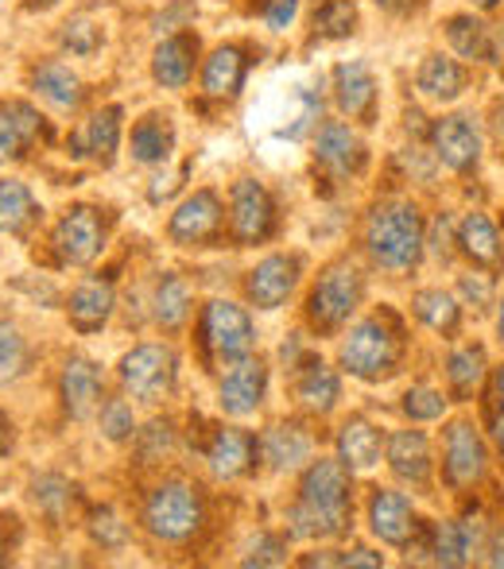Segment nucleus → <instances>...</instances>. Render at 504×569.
I'll list each match as a JSON object with an SVG mask.
<instances>
[{"mask_svg": "<svg viewBox=\"0 0 504 569\" xmlns=\"http://www.w3.org/2000/svg\"><path fill=\"white\" fill-rule=\"evenodd\" d=\"M458 244H462V252H466L474 263H482V268H501V260H504L501 237L485 213H466V218H462Z\"/></svg>", "mask_w": 504, "mask_h": 569, "instance_id": "33", "label": "nucleus"}, {"mask_svg": "<svg viewBox=\"0 0 504 569\" xmlns=\"http://www.w3.org/2000/svg\"><path fill=\"white\" fill-rule=\"evenodd\" d=\"M315 159L323 163V171L334 174V179H354V174L365 167V143L349 124L326 120V124L318 128Z\"/></svg>", "mask_w": 504, "mask_h": 569, "instance_id": "15", "label": "nucleus"}, {"mask_svg": "<svg viewBox=\"0 0 504 569\" xmlns=\"http://www.w3.org/2000/svg\"><path fill=\"white\" fill-rule=\"evenodd\" d=\"M334 101L349 120H369L377 109V78L365 62H338L334 67Z\"/></svg>", "mask_w": 504, "mask_h": 569, "instance_id": "20", "label": "nucleus"}, {"mask_svg": "<svg viewBox=\"0 0 504 569\" xmlns=\"http://www.w3.org/2000/svg\"><path fill=\"white\" fill-rule=\"evenodd\" d=\"M36 140H43V117L28 101H0V163L23 159Z\"/></svg>", "mask_w": 504, "mask_h": 569, "instance_id": "22", "label": "nucleus"}, {"mask_svg": "<svg viewBox=\"0 0 504 569\" xmlns=\"http://www.w3.org/2000/svg\"><path fill=\"white\" fill-rule=\"evenodd\" d=\"M354 519L349 496V465L342 457H318L299 480V500L291 508L295 539H338Z\"/></svg>", "mask_w": 504, "mask_h": 569, "instance_id": "1", "label": "nucleus"}, {"mask_svg": "<svg viewBox=\"0 0 504 569\" xmlns=\"http://www.w3.org/2000/svg\"><path fill=\"white\" fill-rule=\"evenodd\" d=\"M151 315H156V322L164 326V330H179V326L187 322V315H190L187 279L175 276V271H167V276L159 279V287H156V299H151Z\"/></svg>", "mask_w": 504, "mask_h": 569, "instance_id": "34", "label": "nucleus"}, {"mask_svg": "<svg viewBox=\"0 0 504 569\" xmlns=\"http://www.w3.org/2000/svg\"><path fill=\"white\" fill-rule=\"evenodd\" d=\"M419 0H377V8H384L388 16H407Z\"/></svg>", "mask_w": 504, "mask_h": 569, "instance_id": "51", "label": "nucleus"}, {"mask_svg": "<svg viewBox=\"0 0 504 569\" xmlns=\"http://www.w3.org/2000/svg\"><path fill=\"white\" fill-rule=\"evenodd\" d=\"M295 399H299L307 411L330 415L342 399L338 372H334L330 365H323V360H307V365L299 368V380H295Z\"/></svg>", "mask_w": 504, "mask_h": 569, "instance_id": "28", "label": "nucleus"}, {"mask_svg": "<svg viewBox=\"0 0 504 569\" xmlns=\"http://www.w3.org/2000/svg\"><path fill=\"white\" fill-rule=\"evenodd\" d=\"M75 488L67 485L62 477H39L36 485H31V500H36V508L43 511L47 519H62L70 508V500H75Z\"/></svg>", "mask_w": 504, "mask_h": 569, "instance_id": "41", "label": "nucleus"}, {"mask_svg": "<svg viewBox=\"0 0 504 569\" xmlns=\"http://www.w3.org/2000/svg\"><path fill=\"white\" fill-rule=\"evenodd\" d=\"M474 4H477V8H482V12H493V8H497V4H501V0H474Z\"/></svg>", "mask_w": 504, "mask_h": 569, "instance_id": "55", "label": "nucleus"}, {"mask_svg": "<svg viewBox=\"0 0 504 569\" xmlns=\"http://www.w3.org/2000/svg\"><path fill=\"white\" fill-rule=\"evenodd\" d=\"M8 450H12V422L0 415V457H4Z\"/></svg>", "mask_w": 504, "mask_h": 569, "instance_id": "53", "label": "nucleus"}, {"mask_svg": "<svg viewBox=\"0 0 504 569\" xmlns=\"http://www.w3.org/2000/svg\"><path fill=\"white\" fill-rule=\"evenodd\" d=\"M62 47H67L70 54H93L101 47V31L93 28V20L75 16V20L62 23Z\"/></svg>", "mask_w": 504, "mask_h": 569, "instance_id": "45", "label": "nucleus"}, {"mask_svg": "<svg viewBox=\"0 0 504 569\" xmlns=\"http://www.w3.org/2000/svg\"><path fill=\"white\" fill-rule=\"evenodd\" d=\"M446 376H451V388L458 396H474L485 380V349L482 345H462V349L451 352L446 360Z\"/></svg>", "mask_w": 504, "mask_h": 569, "instance_id": "36", "label": "nucleus"}, {"mask_svg": "<svg viewBox=\"0 0 504 569\" xmlns=\"http://www.w3.org/2000/svg\"><path fill=\"white\" fill-rule=\"evenodd\" d=\"M245 70H249V59H245L241 47H218L202 67L206 98H221V101L237 98L245 86Z\"/></svg>", "mask_w": 504, "mask_h": 569, "instance_id": "27", "label": "nucleus"}, {"mask_svg": "<svg viewBox=\"0 0 504 569\" xmlns=\"http://www.w3.org/2000/svg\"><path fill=\"white\" fill-rule=\"evenodd\" d=\"M260 16L271 31H287L299 16V0H260Z\"/></svg>", "mask_w": 504, "mask_h": 569, "instance_id": "47", "label": "nucleus"}, {"mask_svg": "<svg viewBox=\"0 0 504 569\" xmlns=\"http://www.w3.org/2000/svg\"><path fill=\"white\" fill-rule=\"evenodd\" d=\"M388 465L399 480L423 488L431 480V442L423 430H396L388 438Z\"/></svg>", "mask_w": 504, "mask_h": 569, "instance_id": "25", "label": "nucleus"}, {"mask_svg": "<svg viewBox=\"0 0 504 569\" xmlns=\"http://www.w3.org/2000/svg\"><path fill=\"white\" fill-rule=\"evenodd\" d=\"M90 539L98 542L101 550H117V547H125V539H128V523L113 508H101L90 516Z\"/></svg>", "mask_w": 504, "mask_h": 569, "instance_id": "43", "label": "nucleus"}, {"mask_svg": "<svg viewBox=\"0 0 504 569\" xmlns=\"http://www.w3.org/2000/svg\"><path fill=\"white\" fill-rule=\"evenodd\" d=\"M128 148H132L136 163H148V167L151 163H167V159H171V151H175V124H171V117L148 113L144 120H136Z\"/></svg>", "mask_w": 504, "mask_h": 569, "instance_id": "30", "label": "nucleus"}, {"mask_svg": "<svg viewBox=\"0 0 504 569\" xmlns=\"http://www.w3.org/2000/svg\"><path fill=\"white\" fill-rule=\"evenodd\" d=\"M310 450H315V442H310V435L299 422H276V427H268L260 438L264 461L276 472H295L303 461H310Z\"/></svg>", "mask_w": 504, "mask_h": 569, "instance_id": "24", "label": "nucleus"}, {"mask_svg": "<svg viewBox=\"0 0 504 569\" xmlns=\"http://www.w3.org/2000/svg\"><path fill=\"white\" fill-rule=\"evenodd\" d=\"M218 232H221V202L214 190H195L190 198H182V206L167 221V237L182 248H202Z\"/></svg>", "mask_w": 504, "mask_h": 569, "instance_id": "11", "label": "nucleus"}, {"mask_svg": "<svg viewBox=\"0 0 504 569\" xmlns=\"http://www.w3.org/2000/svg\"><path fill=\"white\" fill-rule=\"evenodd\" d=\"M101 435H106L109 442H128V438L136 435L132 403H125V399H109V403L101 407Z\"/></svg>", "mask_w": 504, "mask_h": 569, "instance_id": "44", "label": "nucleus"}, {"mask_svg": "<svg viewBox=\"0 0 504 569\" xmlns=\"http://www.w3.org/2000/svg\"><path fill=\"white\" fill-rule=\"evenodd\" d=\"M117 307V295H113V283L109 279H82V283L70 291L67 299V315H70V326H75L78 333H98L101 326L109 322V315H113Z\"/></svg>", "mask_w": 504, "mask_h": 569, "instance_id": "21", "label": "nucleus"}, {"mask_svg": "<svg viewBox=\"0 0 504 569\" xmlns=\"http://www.w3.org/2000/svg\"><path fill=\"white\" fill-rule=\"evenodd\" d=\"M384 438L369 419H349L338 430V457L349 465V472H365L373 465H381Z\"/></svg>", "mask_w": 504, "mask_h": 569, "instance_id": "29", "label": "nucleus"}, {"mask_svg": "<svg viewBox=\"0 0 504 569\" xmlns=\"http://www.w3.org/2000/svg\"><path fill=\"white\" fill-rule=\"evenodd\" d=\"M369 531L388 547H407L415 535V511L404 492L392 488H377L369 500Z\"/></svg>", "mask_w": 504, "mask_h": 569, "instance_id": "19", "label": "nucleus"}, {"mask_svg": "<svg viewBox=\"0 0 504 569\" xmlns=\"http://www.w3.org/2000/svg\"><path fill=\"white\" fill-rule=\"evenodd\" d=\"M39 202L20 179H0V232L8 237H23L39 221Z\"/></svg>", "mask_w": 504, "mask_h": 569, "instance_id": "31", "label": "nucleus"}, {"mask_svg": "<svg viewBox=\"0 0 504 569\" xmlns=\"http://www.w3.org/2000/svg\"><path fill=\"white\" fill-rule=\"evenodd\" d=\"M446 39L462 59H485L490 62V47H493V31L485 28L474 16H451L446 20Z\"/></svg>", "mask_w": 504, "mask_h": 569, "instance_id": "35", "label": "nucleus"}, {"mask_svg": "<svg viewBox=\"0 0 504 569\" xmlns=\"http://www.w3.org/2000/svg\"><path fill=\"white\" fill-rule=\"evenodd\" d=\"M357 31V4L354 0H323L315 8V36L318 39H346Z\"/></svg>", "mask_w": 504, "mask_h": 569, "instance_id": "38", "label": "nucleus"}, {"mask_svg": "<svg viewBox=\"0 0 504 569\" xmlns=\"http://www.w3.org/2000/svg\"><path fill=\"white\" fill-rule=\"evenodd\" d=\"M338 566H369V569H377V566H384V558L381 555H373V550H349V555H342L338 558Z\"/></svg>", "mask_w": 504, "mask_h": 569, "instance_id": "50", "label": "nucleus"}, {"mask_svg": "<svg viewBox=\"0 0 504 569\" xmlns=\"http://www.w3.org/2000/svg\"><path fill=\"white\" fill-rule=\"evenodd\" d=\"M458 291L466 295V299L474 302L477 310H485V307H490V299H493V283H490V276H462Z\"/></svg>", "mask_w": 504, "mask_h": 569, "instance_id": "48", "label": "nucleus"}, {"mask_svg": "<svg viewBox=\"0 0 504 569\" xmlns=\"http://www.w3.org/2000/svg\"><path fill=\"white\" fill-rule=\"evenodd\" d=\"M264 391H268V368H264V360L245 357V360H234L229 372L221 376L218 403L226 415L245 419V415H253L256 407L264 403Z\"/></svg>", "mask_w": 504, "mask_h": 569, "instance_id": "12", "label": "nucleus"}, {"mask_svg": "<svg viewBox=\"0 0 504 569\" xmlns=\"http://www.w3.org/2000/svg\"><path fill=\"white\" fill-rule=\"evenodd\" d=\"M404 415L412 422H435V419H443L446 415V399H443V391H435V388H427V383H419V388H412L404 396Z\"/></svg>", "mask_w": 504, "mask_h": 569, "instance_id": "42", "label": "nucleus"}, {"mask_svg": "<svg viewBox=\"0 0 504 569\" xmlns=\"http://www.w3.org/2000/svg\"><path fill=\"white\" fill-rule=\"evenodd\" d=\"M362 295H365V279L362 271L354 268L349 260H338L318 276L315 291L307 299V318L315 330L334 333L349 322L357 307H362Z\"/></svg>", "mask_w": 504, "mask_h": 569, "instance_id": "4", "label": "nucleus"}, {"mask_svg": "<svg viewBox=\"0 0 504 569\" xmlns=\"http://www.w3.org/2000/svg\"><path fill=\"white\" fill-rule=\"evenodd\" d=\"M117 376H121L125 396H132L136 403H164L179 376V357L171 345H136L121 357Z\"/></svg>", "mask_w": 504, "mask_h": 569, "instance_id": "6", "label": "nucleus"}, {"mask_svg": "<svg viewBox=\"0 0 504 569\" xmlns=\"http://www.w3.org/2000/svg\"><path fill=\"white\" fill-rule=\"evenodd\" d=\"M144 531L159 542H187L202 531L206 503L190 480H164L144 500Z\"/></svg>", "mask_w": 504, "mask_h": 569, "instance_id": "3", "label": "nucleus"}, {"mask_svg": "<svg viewBox=\"0 0 504 569\" xmlns=\"http://www.w3.org/2000/svg\"><path fill=\"white\" fill-rule=\"evenodd\" d=\"M415 86H419V93L431 101H458L462 90H466V74H462L458 62L446 59V54H427L419 74H415Z\"/></svg>", "mask_w": 504, "mask_h": 569, "instance_id": "32", "label": "nucleus"}, {"mask_svg": "<svg viewBox=\"0 0 504 569\" xmlns=\"http://www.w3.org/2000/svg\"><path fill=\"white\" fill-rule=\"evenodd\" d=\"M198 341H202L206 357L218 360V365H234V360L253 357L256 349V326L249 310L237 307V302H210L202 310V322H198Z\"/></svg>", "mask_w": 504, "mask_h": 569, "instance_id": "7", "label": "nucleus"}, {"mask_svg": "<svg viewBox=\"0 0 504 569\" xmlns=\"http://www.w3.org/2000/svg\"><path fill=\"white\" fill-rule=\"evenodd\" d=\"M423 218L412 202H381L373 206V213L365 218V252L381 263L384 271H407L419 263L423 256Z\"/></svg>", "mask_w": 504, "mask_h": 569, "instance_id": "2", "label": "nucleus"}, {"mask_svg": "<svg viewBox=\"0 0 504 569\" xmlns=\"http://www.w3.org/2000/svg\"><path fill=\"white\" fill-rule=\"evenodd\" d=\"M493 403L504 411V365L501 368H493Z\"/></svg>", "mask_w": 504, "mask_h": 569, "instance_id": "52", "label": "nucleus"}, {"mask_svg": "<svg viewBox=\"0 0 504 569\" xmlns=\"http://www.w3.org/2000/svg\"><path fill=\"white\" fill-rule=\"evenodd\" d=\"M287 555V547L276 539V535H260L256 542H249V550H245L241 566H279Z\"/></svg>", "mask_w": 504, "mask_h": 569, "instance_id": "46", "label": "nucleus"}, {"mask_svg": "<svg viewBox=\"0 0 504 569\" xmlns=\"http://www.w3.org/2000/svg\"><path fill=\"white\" fill-rule=\"evenodd\" d=\"M16 539H20V527H16L12 516H0V566H8L16 550Z\"/></svg>", "mask_w": 504, "mask_h": 569, "instance_id": "49", "label": "nucleus"}, {"mask_svg": "<svg viewBox=\"0 0 504 569\" xmlns=\"http://www.w3.org/2000/svg\"><path fill=\"white\" fill-rule=\"evenodd\" d=\"M195 54H198V39L195 36H171L156 47L151 54V78H156L164 90H187L190 74H195Z\"/></svg>", "mask_w": 504, "mask_h": 569, "instance_id": "23", "label": "nucleus"}, {"mask_svg": "<svg viewBox=\"0 0 504 569\" xmlns=\"http://www.w3.org/2000/svg\"><path fill=\"white\" fill-rule=\"evenodd\" d=\"M59 396L70 419H90L106 396V376L90 357H70L59 376Z\"/></svg>", "mask_w": 504, "mask_h": 569, "instance_id": "14", "label": "nucleus"}, {"mask_svg": "<svg viewBox=\"0 0 504 569\" xmlns=\"http://www.w3.org/2000/svg\"><path fill=\"white\" fill-rule=\"evenodd\" d=\"M229 226L237 244H260L276 232V202L256 179H237L229 190Z\"/></svg>", "mask_w": 504, "mask_h": 569, "instance_id": "9", "label": "nucleus"}, {"mask_svg": "<svg viewBox=\"0 0 504 569\" xmlns=\"http://www.w3.org/2000/svg\"><path fill=\"white\" fill-rule=\"evenodd\" d=\"M31 90L51 109H59V113H75V109L82 106V78L55 59L39 62V67L31 70Z\"/></svg>", "mask_w": 504, "mask_h": 569, "instance_id": "26", "label": "nucleus"}, {"mask_svg": "<svg viewBox=\"0 0 504 569\" xmlns=\"http://www.w3.org/2000/svg\"><path fill=\"white\" fill-rule=\"evenodd\" d=\"M446 480H451L454 488H474L477 480L485 477V465H490V457H485V442L477 438V430L470 427V422H454L451 430H446Z\"/></svg>", "mask_w": 504, "mask_h": 569, "instance_id": "17", "label": "nucleus"}, {"mask_svg": "<svg viewBox=\"0 0 504 569\" xmlns=\"http://www.w3.org/2000/svg\"><path fill=\"white\" fill-rule=\"evenodd\" d=\"M260 450V442L249 430L237 427H218L206 442V465L218 480H241L253 469V457Z\"/></svg>", "mask_w": 504, "mask_h": 569, "instance_id": "18", "label": "nucleus"}, {"mask_svg": "<svg viewBox=\"0 0 504 569\" xmlns=\"http://www.w3.org/2000/svg\"><path fill=\"white\" fill-rule=\"evenodd\" d=\"M490 435H493V442H497V450H501V457H504V415H497V419H493Z\"/></svg>", "mask_w": 504, "mask_h": 569, "instance_id": "54", "label": "nucleus"}, {"mask_svg": "<svg viewBox=\"0 0 504 569\" xmlns=\"http://www.w3.org/2000/svg\"><path fill=\"white\" fill-rule=\"evenodd\" d=\"M51 244L62 263L86 268V263L98 260L101 248H106V221H101V213L93 210V206H70L51 232Z\"/></svg>", "mask_w": 504, "mask_h": 569, "instance_id": "8", "label": "nucleus"}, {"mask_svg": "<svg viewBox=\"0 0 504 569\" xmlns=\"http://www.w3.org/2000/svg\"><path fill=\"white\" fill-rule=\"evenodd\" d=\"M412 310L423 326H431L435 333H454L458 330V302L446 291H419L412 299Z\"/></svg>", "mask_w": 504, "mask_h": 569, "instance_id": "37", "label": "nucleus"}, {"mask_svg": "<svg viewBox=\"0 0 504 569\" xmlns=\"http://www.w3.org/2000/svg\"><path fill=\"white\" fill-rule=\"evenodd\" d=\"M431 555H435L438 566H462L470 555V542L462 523H435L431 531Z\"/></svg>", "mask_w": 504, "mask_h": 569, "instance_id": "40", "label": "nucleus"}, {"mask_svg": "<svg viewBox=\"0 0 504 569\" xmlns=\"http://www.w3.org/2000/svg\"><path fill=\"white\" fill-rule=\"evenodd\" d=\"M497 333H501V341H504V299H501V315H497Z\"/></svg>", "mask_w": 504, "mask_h": 569, "instance_id": "56", "label": "nucleus"}, {"mask_svg": "<svg viewBox=\"0 0 504 569\" xmlns=\"http://www.w3.org/2000/svg\"><path fill=\"white\" fill-rule=\"evenodd\" d=\"M399 365V333L384 318H362L342 341V368L357 380H384Z\"/></svg>", "mask_w": 504, "mask_h": 569, "instance_id": "5", "label": "nucleus"}, {"mask_svg": "<svg viewBox=\"0 0 504 569\" xmlns=\"http://www.w3.org/2000/svg\"><path fill=\"white\" fill-rule=\"evenodd\" d=\"M431 143H435L438 163H446L451 171H470L482 159V132H477L474 117L454 113L431 124Z\"/></svg>", "mask_w": 504, "mask_h": 569, "instance_id": "13", "label": "nucleus"}, {"mask_svg": "<svg viewBox=\"0 0 504 569\" xmlns=\"http://www.w3.org/2000/svg\"><path fill=\"white\" fill-rule=\"evenodd\" d=\"M299 271H303L299 256H284V252L264 256L249 271V279H245V295H249L256 310H279L291 299L295 283H299Z\"/></svg>", "mask_w": 504, "mask_h": 569, "instance_id": "10", "label": "nucleus"}, {"mask_svg": "<svg viewBox=\"0 0 504 569\" xmlns=\"http://www.w3.org/2000/svg\"><path fill=\"white\" fill-rule=\"evenodd\" d=\"M121 148V109L117 106H106L98 109L90 120L70 132V156L75 159H93V163L109 167Z\"/></svg>", "mask_w": 504, "mask_h": 569, "instance_id": "16", "label": "nucleus"}, {"mask_svg": "<svg viewBox=\"0 0 504 569\" xmlns=\"http://www.w3.org/2000/svg\"><path fill=\"white\" fill-rule=\"evenodd\" d=\"M23 368H28V341L12 322H0V388L20 380Z\"/></svg>", "mask_w": 504, "mask_h": 569, "instance_id": "39", "label": "nucleus"}]
</instances>
